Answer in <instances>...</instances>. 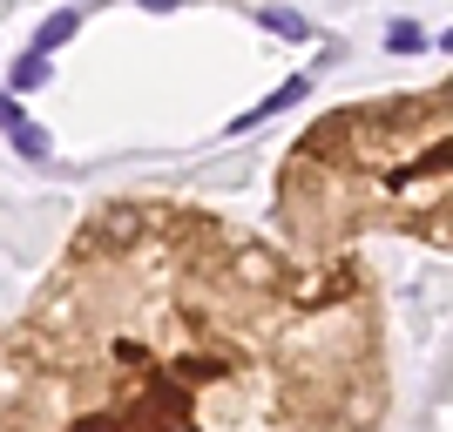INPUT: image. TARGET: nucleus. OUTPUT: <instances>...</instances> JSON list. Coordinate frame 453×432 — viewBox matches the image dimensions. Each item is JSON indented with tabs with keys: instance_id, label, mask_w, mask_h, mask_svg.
I'll return each instance as SVG.
<instances>
[{
	"instance_id": "nucleus-1",
	"label": "nucleus",
	"mask_w": 453,
	"mask_h": 432,
	"mask_svg": "<svg viewBox=\"0 0 453 432\" xmlns=\"http://www.w3.org/2000/svg\"><path fill=\"white\" fill-rule=\"evenodd\" d=\"M304 95H311V75H291V81H278V88L257 102V109H244L237 122H230V135H244V129H257V122H271V115H284V109H298Z\"/></svg>"
},
{
	"instance_id": "nucleus-2",
	"label": "nucleus",
	"mask_w": 453,
	"mask_h": 432,
	"mask_svg": "<svg viewBox=\"0 0 453 432\" xmlns=\"http://www.w3.org/2000/svg\"><path fill=\"white\" fill-rule=\"evenodd\" d=\"M135 237H142V209H129V203H115L95 224V244H135Z\"/></svg>"
},
{
	"instance_id": "nucleus-3",
	"label": "nucleus",
	"mask_w": 453,
	"mask_h": 432,
	"mask_svg": "<svg viewBox=\"0 0 453 432\" xmlns=\"http://www.w3.org/2000/svg\"><path fill=\"white\" fill-rule=\"evenodd\" d=\"M7 142H14V155H27V163H48V155H55L48 129H41V122H27V115H20L14 129H7Z\"/></svg>"
},
{
	"instance_id": "nucleus-4",
	"label": "nucleus",
	"mask_w": 453,
	"mask_h": 432,
	"mask_svg": "<svg viewBox=\"0 0 453 432\" xmlns=\"http://www.w3.org/2000/svg\"><path fill=\"white\" fill-rule=\"evenodd\" d=\"M48 75H55V61L41 55V48H35V55H20V61H14V95H35V88H48Z\"/></svg>"
},
{
	"instance_id": "nucleus-5",
	"label": "nucleus",
	"mask_w": 453,
	"mask_h": 432,
	"mask_svg": "<svg viewBox=\"0 0 453 432\" xmlns=\"http://www.w3.org/2000/svg\"><path fill=\"white\" fill-rule=\"evenodd\" d=\"M75 27H81V14H75V7H61V14H48V20H41L35 48L48 55V48H61V41H75Z\"/></svg>"
},
{
	"instance_id": "nucleus-6",
	"label": "nucleus",
	"mask_w": 453,
	"mask_h": 432,
	"mask_svg": "<svg viewBox=\"0 0 453 432\" xmlns=\"http://www.w3.org/2000/svg\"><path fill=\"white\" fill-rule=\"evenodd\" d=\"M257 20H265V34H284V41H304V34H311V20L291 14V7H265Z\"/></svg>"
},
{
	"instance_id": "nucleus-7",
	"label": "nucleus",
	"mask_w": 453,
	"mask_h": 432,
	"mask_svg": "<svg viewBox=\"0 0 453 432\" xmlns=\"http://www.w3.org/2000/svg\"><path fill=\"white\" fill-rule=\"evenodd\" d=\"M386 48H393V55H419V48H426V27H419V20H393V27H386Z\"/></svg>"
},
{
	"instance_id": "nucleus-8",
	"label": "nucleus",
	"mask_w": 453,
	"mask_h": 432,
	"mask_svg": "<svg viewBox=\"0 0 453 432\" xmlns=\"http://www.w3.org/2000/svg\"><path fill=\"white\" fill-rule=\"evenodd\" d=\"M14 122H20V102H14V95H0V129H14Z\"/></svg>"
},
{
	"instance_id": "nucleus-9",
	"label": "nucleus",
	"mask_w": 453,
	"mask_h": 432,
	"mask_svg": "<svg viewBox=\"0 0 453 432\" xmlns=\"http://www.w3.org/2000/svg\"><path fill=\"white\" fill-rule=\"evenodd\" d=\"M135 7H150V14H170V7H183V0H135Z\"/></svg>"
}]
</instances>
